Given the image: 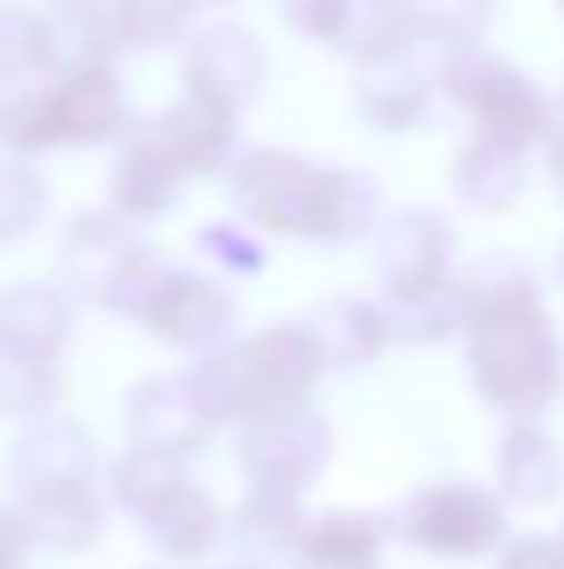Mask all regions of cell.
Listing matches in <instances>:
<instances>
[{
    "instance_id": "obj_1",
    "label": "cell",
    "mask_w": 564,
    "mask_h": 569,
    "mask_svg": "<svg viewBox=\"0 0 564 569\" xmlns=\"http://www.w3.org/2000/svg\"><path fill=\"white\" fill-rule=\"evenodd\" d=\"M465 375L480 405L505 420H540L564 400V335L535 270L490 256L460 270Z\"/></svg>"
},
{
    "instance_id": "obj_30",
    "label": "cell",
    "mask_w": 564,
    "mask_h": 569,
    "mask_svg": "<svg viewBox=\"0 0 564 569\" xmlns=\"http://www.w3.org/2000/svg\"><path fill=\"white\" fill-rule=\"evenodd\" d=\"M180 475H185V460H175V455L125 445V450L105 465V495L115 510H125L130 520H135V515L145 510L170 480H180Z\"/></svg>"
},
{
    "instance_id": "obj_37",
    "label": "cell",
    "mask_w": 564,
    "mask_h": 569,
    "mask_svg": "<svg viewBox=\"0 0 564 569\" xmlns=\"http://www.w3.org/2000/svg\"><path fill=\"white\" fill-rule=\"evenodd\" d=\"M195 10H225V6H235V0H190Z\"/></svg>"
},
{
    "instance_id": "obj_31",
    "label": "cell",
    "mask_w": 564,
    "mask_h": 569,
    "mask_svg": "<svg viewBox=\"0 0 564 569\" xmlns=\"http://www.w3.org/2000/svg\"><path fill=\"white\" fill-rule=\"evenodd\" d=\"M50 206V186L36 170V160L0 156V250L20 246L40 230Z\"/></svg>"
},
{
    "instance_id": "obj_6",
    "label": "cell",
    "mask_w": 564,
    "mask_h": 569,
    "mask_svg": "<svg viewBox=\"0 0 564 569\" xmlns=\"http://www.w3.org/2000/svg\"><path fill=\"white\" fill-rule=\"evenodd\" d=\"M390 535L440 565L490 560L510 540V500L480 480H430L400 500Z\"/></svg>"
},
{
    "instance_id": "obj_26",
    "label": "cell",
    "mask_w": 564,
    "mask_h": 569,
    "mask_svg": "<svg viewBox=\"0 0 564 569\" xmlns=\"http://www.w3.org/2000/svg\"><path fill=\"white\" fill-rule=\"evenodd\" d=\"M450 190H455V200L465 210H480V216H505V210L530 190V156L470 136L465 146L455 150Z\"/></svg>"
},
{
    "instance_id": "obj_4",
    "label": "cell",
    "mask_w": 564,
    "mask_h": 569,
    "mask_svg": "<svg viewBox=\"0 0 564 569\" xmlns=\"http://www.w3.org/2000/svg\"><path fill=\"white\" fill-rule=\"evenodd\" d=\"M190 370L200 375L220 425H230V430L265 420V415L305 410V405H315L320 380L330 375L305 320H275L250 335H235L220 350L200 355Z\"/></svg>"
},
{
    "instance_id": "obj_35",
    "label": "cell",
    "mask_w": 564,
    "mask_h": 569,
    "mask_svg": "<svg viewBox=\"0 0 564 569\" xmlns=\"http://www.w3.org/2000/svg\"><path fill=\"white\" fill-rule=\"evenodd\" d=\"M30 560H36V535L10 500L0 505V569H30Z\"/></svg>"
},
{
    "instance_id": "obj_43",
    "label": "cell",
    "mask_w": 564,
    "mask_h": 569,
    "mask_svg": "<svg viewBox=\"0 0 564 569\" xmlns=\"http://www.w3.org/2000/svg\"><path fill=\"white\" fill-rule=\"evenodd\" d=\"M560 110H564V100H560Z\"/></svg>"
},
{
    "instance_id": "obj_32",
    "label": "cell",
    "mask_w": 564,
    "mask_h": 569,
    "mask_svg": "<svg viewBox=\"0 0 564 569\" xmlns=\"http://www.w3.org/2000/svg\"><path fill=\"white\" fill-rule=\"evenodd\" d=\"M195 250L215 266L220 280H250V276H260L270 260L265 236L250 230L245 220H210L205 230H195Z\"/></svg>"
},
{
    "instance_id": "obj_20",
    "label": "cell",
    "mask_w": 564,
    "mask_h": 569,
    "mask_svg": "<svg viewBox=\"0 0 564 569\" xmlns=\"http://www.w3.org/2000/svg\"><path fill=\"white\" fill-rule=\"evenodd\" d=\"M75 475H100L95 435L75 415L50 410L20 425L16 445L6 455L10 490H30V485H46V480H75Z\"/></svg>"
},
{
    "instance_id": "obj_34",
    "label": "cell",
    "mask_w": 564,
    "mask_h": 569,
    "mask_svg": "<svg viewBox=\"0 0 564 569\" xmlns=\"http://www.w3.org/2000/svg\"><path fill=\"white\" fill-rule=\"evenodd\" d=\"M495 569H564V530H525L510 535L495 555Z\"/></svg>"
},
{
    "instance_id": "obj_42",
    "label": "cell",
    "mask_w": 564,
    "mask_h": 569,
    "mask_svg": "<svg viewBox=\"0 0 564 569\" xmlns=\"http://www.w3.org/2000/svg\"><path fill=\"white\" fill-rule=\"evenodd\" d=\"M555 6H560V10H564V0H555Z\"/></svg>"
},
{
    "instance_id": "obj_2",
    "label": "cell",
    "mask_w": 564,
    "mask_h": 569,
    "mask_svg": "<svg viewBox=\"0 0 564 569\" xmlns=\"http://www.w3.org/2000/svg\"><path fill=\"white\" fill-rule=\"evenodd\" d=\"M235 220L265 240L345 250L380 230V186L355 166L310 160L300 150L250 146L225 176Z\"/></svg>"
},
{
    "instance_id": "obj_10",
    "label": "cell",
    "mask_w": 564,
    "mask_h": 569,
    "mask_svg": "<svg viewBox=\"0 0 564 569\" xmlns=\"http://www.w3.org/2000/svg\"><path fill=\"white\" fill-rule=\"evenodd\" d=\"M120 420H125L130 445L175 455V460H185V465L195 460V455H205V445L225 430L195 370H165V375L135 380L125 390Z\"/></svg>"
},
{
    "instance_id": "obj_27",
    "label": "cell",
    "mask_w": 564,
    "mask_h": 569,
    "mask_svg": "<svg viewBox=\"0 0 564 569\" xmlns=\"http://www.w3.org/2000/svg\"><path fill=\"white\" fill-rule=\"evenodd\" d=\"M385 310H390L400 345L465 340V290H460V276H450L445 284H430V290H415V295H395V300H385Z\"/></svg>"
},
{
    "instance_id": "obj_5",
    "label": "cell",
    "mask_w": 564,
    "mask_h": 569,
    "mask_svg": "<svg viewBox=\"0 0 564 569\" xmlns=\"http://www.w3.org/2000/svg\"><path fill=\"white\" fill-rule=\"evenodd\" d=\"M440 96L470 120L475 140L520 150V156H540L560 120L555 96L490 46L440 50Z\"/></svg>"
},
{
    "instance_id": "obj_45",
    "label": "cell",
    "mask_w": 564,
    "mask_h": 569,
    "mask_svg": "<svg viewBox=\"0 0 564 569\" xmlns=\"http://www.w3.org/2000/svg\"><path fill=\"white\" fill-rule=\"evenodd\" d=\"M560 530H564V525H560Z\"/></svg>"
},
{
    "instance_id": "obj_24",
    "label": "cell",
    "mask_w": 564,
    "mask_h": 569,
    "mask_svg": "<svg viewBox=\"0 0 564 569\" xmlns=\"http://www.w3.org/2000/svg\"><path fill=\"white\" fill-rule=\"evenodd\" d=\"M75 50H70V36L56 10L26 6V0H0V90L6 96L50 80Z\"/></svg>"
},
{
    "instance_id": "obj_29",
    "label": "cell",
    "mask_w": 564,
    "mask_h": 569,
    "mask_svg": "<svg viewBox=\"0 0 564 569\" xmlns=\"http://www.w3.org/2000/svg\"><path fill=\"white\" fill-rule=\"evenodd\" d=\"M415 40L430 50L485 46V30L495 20V0H405Z\"/></svg>"
},
{
    "instance_id": "obj_13",
    "label": "cell",
    "mask_w": 564,
    "mask_h": 569,
    "mask_svg": "<svg viewBox=\"0 0 564 569\" xmlns=\"http://www.w3.org/2000/svg\"><path fill=\"white\" fill-rule=\"evenodd\" d=\"M180 80H185V90H195V96L220 100V106L245 116V106L270 80V50H265V40L250 26H240V20H210V26L190 30L185 60H180Z\"/></svg>"
},
{
    "instance_id": "obj_14",
    "label": "cell",
    "mask_w": 564,
    "mask_h": 569,
    "mask_svg": "<svg viewBox=\"0 0 564 569\" xmlns=\"http://www.w3.org/2000/svg\"><path fill=\"white\" fill-rule=\"evenodd\" d=\"M375 276L380 295H415L455 276V226L430 206H410L380 220L375 230Z\"/></svg>"
},
{
    "instance_id": "obj_38",
    "label": "cell",
    "mask_w": 564,
    "mask_h": 569,
    "mask_svg": "<svg viewBox=\"0 0 564 569\" xmlns=\"http://www.w3.org/2000/svg\"><path fill=\"white\" fill-rule=\"evenodd\" d=\"M6 106H10V96L0 90V150H6Z\"/></svg>"
},
{
    "instance_id": "obj_15",
    "label": "cell",
    "mask_w": 564,
    "mask_h": 569,
    "mask_svg": "<svg viewBox=\"0 0 564 569\" xmlns=\"http://www.w3.org/2000/svg\"><path fill=\"white\" fill-rule=\"evenodd\" d=\"M135 525L165 565H205L225 545L230 510L200 480H190V470H185L135 515Z\"/></svg>"
},
{
    "instance_id": "obj_11",
    "label": "cell",
    "mask_w": 564,
    "mask_h": 569,
    "mask_svg": "<svg viewBox=\"0 0 564 569\" xmlns=\"http://www.w3.org/2000/svg\"><path fill=\"white\" fill-rule=\"evenodd\" d=\"M56 16L75 56L125 60L190 40L195 6L190 0H75Z\"/></svg>"
},
{
    "instance_id": "obj_39",
    "label": "cell",
    "mask_w": 564,
    "mask_h": 569,
    "mask_svg": "<svg viewBox=\"0 0 564 569\" xmlns=\"http://www.w3.org/2000/svg\"><path fill=\"white\" fill-rule=\"evenodd\" d=\"M555 284H560V290H564V246L555 250Z\"/></svg>"
},
{
    "instance_id": "obj_9",
    "label": "cell",
    "mask_w": 564,
    "mask_h": 569,
    "mask_svg": "<svg viewBox=\"0 0 564 569\" xmlns=\"http://www.w3.org/2000/svg\"><path fill=\"white\" fill-rule=\"evenodd\" d=\"M335 460V430L320 415V405L285 415H265L235 430V465L255 490L305 495Z\"/></svg>"
},
{
    "instance_id": "obj_7",
    "label": "cell",
    "mask_w": 564,
    "mask_h": 569,
    "mask_svg": "<svg viewBox=\"0 0 564 569\" xmlns=\"http://www.w3.org/2000/svg\"><path fill=\"white\" fill-rule=\"evenodd\" d=\"M155 266L160 256L145 246L140 226L110 206L80 210L60 226V284L75 295V305L125 315Z\"/></svg>"
},
{
    "instance_id": "obj_18",
    "label": "cell",
    "mask_w": 564,
    "mask_h": 569,
    "mask_svg": "<svg viewBox=\"0 0 564 569\" xmlns=\"http://www.w3.org/2000/svg\"><path fill=\"white\" fill-rule=\"evenodd\" d=\"M190 180L175 170V160L165 156V146L155 140V130L145 120L130 126V136L115 146V160H110L105 176V206L115 216L135 220V226H150V220H165L170 210L180 206Z\"/></svg>"
},
{
    "instance_id": "obj_28",
    "label": "cell",
    "mask_w": 564,
    "mask_h": 569,
    "mask_svg": "<svg viewBox=\"0 0 564 569\" xmlns=\"http://www.w3.org/2000/svg\"><path fill=\"white\" fill-rule=\"evenodd\" d=\"M66 395V375L60 360H36V355H20L0 345V420H36L50 415Z\"/></svg>"
},
{
    "instance_id": "obj_22",
    "label": "cell",
    "mask_w": 564,
    "mask_h": 569,
    "mask_svg": "<svg viewBox=\"0 0 564 569\" xmlns=\"http://www.w3.org/2000/svg\"><path fill=\"white\" fill-rule=\"evenodd\" d=\"M495 490L510 510H550L564 490V450L540 420H510L495 450Z\"/></svg>"
},
{
    "instance_id": "obj_33",
    "label": "cell",
    "mask_w": 564,
    "mask_h": 569,
    "mask_svg": "<svg viewBox=\"0 0 564 569\" xmlns=\"http://www.w3.org/2000/svg\"><path fill=\"white\" fill-rule=\"evenodd\" d=\"M355 6L360 0H275V16L310 46H325L345 56L350 30H355Z\"/></svg>"
},
{
    "instance_id": "obj_3",
    "label": "cell",
    "mask_w": 564,
    "mask_h": 569,
    "mask_svg": "<svg viewBox=\"0 0 564 569\" xmlns=\"http://www.w3.org/2000/svg\"><path fill=\"white\" fill-rule=\"evenodd\" d=\"M130 90L120 60L70 56L50 80L16 90L6 106V156L40 160L50 150H100L130 136Z\"/></svg>"
},
{
    "instance_id": "obj_36",
    "label": "cell",
    "mask_w": 564,
    "mask_h": 569,
    "mask_svg": "<svg viewBox=\"0 0 564 569\" xmlns=\"http://www.w3.org/2000/svg\"><path fill=\"white\" fill-rule=\"evenodd\" d=\"M540 166H545V176H550V186H555V196L564 200V110H560L555 130H550V140L540 146Z\"/></svg>"
},
{
    "instance_id": "obj_40",
    "label": "cell",
    "mask_w": 564,
    "mask_h": 569,
    "mask_svg": "<svg viewBox=\"0 0 564 569\" xmlns=\"http://www.w3.org/2000/svg\"><path fill=\"white\" fill-rule=\"evenodd\" d=\"M40 6H56V10H66V6H75V0H40Z\"/></svg>"
},
{
    "instance_id": "obj_21",
    "label": "cell",
    "mask_w": 564,
    "mask_h": 569,
    "mask_svg": "<svg viewBox=\"0 0 564 569\" xmlns=\"http://www.w3.org/2000/svg\"><path fill=\"white\" fill-rule=\"evenodd\" d=\"M75 295L56 280H16L0 290V345L36 360H66L75 340Z\"/></svg>"
},
{
    "instance_id": "obj_16",
    "label": "cell",
    "mask_w": 564,
    "mask_h": 569,
    "mask_svg": "<svg viewBox=\"0 0 564 569\" xmlns=\"http://www.w3.org/2000/svg\"><path fill=\"white\" fill-rule=\"evenodd\" d=\"M145 126L155 130V140L185 180L230 176V166L240 160V110L195 96V90H180L175 106L150 116Z\"/></svg>"
},
{
    "instance_id": "obj_19",
    "label": "cell",
    "mask_w": 564,
    "mask_h": 569,
    "mask_svg": "<svg viewBox=\"0 0 564 569\" xmlns=\"http://www.w3.org/2000/svg\"><path fill=\"white\" fill-rule=\"evenodd\" d=\"M300 320H305L310 340L320 345L325 370H370L395 345L385 300H370V295H325Z\"/></svg>"
},
{
    "instance_id": "obj_23",
    "label": "cell",
    "mask_w": 564,
    "mask_h": 569,
    "mask_svg": "<svg viewBox=\"0 0 564 569\" xmlns=\"http://www.w3.org/2000/svg\"><path fill=\"white\" fill-rule=\"evenodd\" d=\"M310 515H305V495L290 490H255L245 485V500L230 510V530L225 545L235 550L240 565H260L275 569L290 565L300 550V535H305Z\"/></svg>"
},
{
    "instance_id": "obj_8",
    "label": "cell",
    "mask_w": 564,
    "mask_h": 569,
    "mask_svg": "<svg viewBox=\"0 0 564 569\" xmlns=\"http://www.w3.org/2000/svg\"><path fill=\"white\" fill-rule=\"evenodd\" d=\"M125 320L135 325L145 340L200 360V355L220 350L225 340H235L240 305L215 270L160 260V266L150 270V280L140 284V295L130 300Z\"/></svg>"
},
{
    "instance_id": "obj_17",
    "label": "cell",
    "mask_w": 564,
    "mask_h": 569,
    "mask_svg": "<svg viewBox=\"0 0 564 569\" xmlns=\"http://www.w3.org/2000/svg\"><path fill=\"white\" fill-rule=\"evenodd\" d=\"M16 510L26 515L36 550L46 555H85L100 545L110 520V495L100 475H75V480H46L16 490Z\"/></svg>"
},
{
    "instance_id": "obj_25",
    "label": "cell",
    "mask_w": 564,
    "mask_h": 569,
    "mask_svg": "<svg viewBox=\"0 0 564 569\" xmlns=\"http://www.w3.org/2000/svg\"><path fill=\"white\" fill-rule=\"evenodd\" d=\"M390 520L375 510H325L310 515L290 569H385Z\"/></svg>"
},
{
    "instance_id": "obj_44",
    "label": "cell",
    "mask_w": 564,
    "mask_h": 569,
    "mask_svg": "<svg viewBox=\"0 0 564 569\" xmlns=\"http://www.w3.org/2000/svg\"><path fill=\"white\" fill-rule=\"evenodd\" d=\"M150 569H160V565H150Z\"/></svg>"
},
{
    "instance_id": "obj_41",
    "label": "cell",
    "mask_w": 564,
    "mask_h": 569,
    "mask_svg": "<svg viewBox=\"0 0 564 569\" xmlns=\"http://www.w3.org/2000/svg\"><path fill=\"white\" fill-rule=\"evenodd\" d=\"M220 569H260V565H240V560H235V565H220Z\"/></svg>"
},
{
    "instance_id": "obj_12",
    "label": "cell",
    "mask_w": 564,
    "mask_h": 569,
    "mask_svg": "<svg viewBox=\"0 0 564 569\" xmlns=\"http://www.w3.org/2000/svg\"><path fill=\"white\" fill-rule=\"evenodd\" d=\"M360 120L385 136H410L425 130L440 96V50L430 46H410L395 56H375L355 66V86H350Z\"/></svg>"
}]
</instances>
